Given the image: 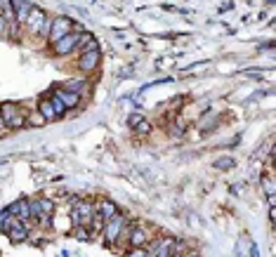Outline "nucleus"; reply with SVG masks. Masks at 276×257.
Instances as JSON below:
<instances>
[{"instance_id": "423d86ee", "label": "nucleus", "mask_w": 276, "mask_h": 257, "mask_svg": "<svg viewBox=\"0 0 276 257\" xmlns=\"http://www.w3.org/2000/svg\"><path fill=\"white\" fill-rule=\"evenodd\" d=\"M100 62H102L100 50H83L80 57H78V69L83 73H92V71H97Z\"/></svg>"}, {"instance_id": "4be33fe9", "label": "nucleus", "mask_w": 276, "mask_h": 257, "mask_svg": "<svg viewBox=\"0 0 276 257\" xmlns=\"http://www.w3.org/2000/svg\"><path fill=\"white\" fill-rule=\"evenodd\" d=\"M0 130H8V127H5V123H3V116H0Z\"/></svg>"}, {"instance_id": "f257e3e1", "label": "nucleus", "mask_w": 276, "mask_h": 257, "mask_svg": "<svg viewBox=\"0 0 276 257\" xmlns=\"http://www.w3.org/2000/svg\"><path fill=\"white\" fill-rule=\"evenodd\" d=\"M0 116H3V123H5V127H10V130H22V127H26V111H22L17 104H3L0 106Z\"/></svg>"}, {"instance_id": "412c9836", "label": "nucleus", "mask_w": 276, "mask_h": 257, "mask_svg": "<svg viewBox=\"0 0 276 257\" xmlns=\"http://www.w3.org/2000/svg\"><path fill=\"white\" fill-rule=\"evenodd\" d=\"M142 120H144V118L139 116V113H132V116L128 118V125H130V127H135V125H137V123H142Z\"/></svg>"}, {"instance_id": "f3484780", "label": "nucleus", "mask_w": 276, "mask_h": 257, "mask_svg": "<svg viewBox=\"0 0 276 257\" xmlns=\"http://www.w3.org/2000/svg\"><path fill=\"white\" fill-rule=\"evenodd\" d=\"M262 184H264V191H267L269 198H274V182L269 177H262Z\"/></svg>"}, {"instance_id": "f8f14e48", "label": "nucleus", "mask_w": 276, "mask_h": 257, "mask_svg": "<svg viewBox=\"0 0 276 257\" xmlns=\"http://www.w3.org/2000/svg\"><path fill=\"white\" fill-rule=\"evenodd\" d=\"M95 208H97V212L102 215V219H104V222H107V219H111L116 212H118V210H116V205L111 201H100Z\"/></svg>"}, {"instance_id": "dca6fc26", "label": "nucleus", "mask_w": 276, "mask_h": 257, "mask_svg": "<svg viewBox=\"0 0 276 257\" xmlns=\"http://www.w3.org/2000/svg\"><path fill=\"white\" fill-rule=\"evenodd\" d=\"M215 168H220V170H231V168H234V158H220V161H215Z\"/></svg>"}, {"instance_id": "9b49d317", "label": "nucleus", "mask_w": 276, "mask_h": 257, "mask_svg": "<svg viewBox=\"0 0 276 257\" xmlns=\"http://www.w3.org/2000/svg\"><path fill=\"white\" fill-rule=\"evenodd\" d=\"M38 111H40V116L45 118L47 123H52V120H59V118H57V111H54V106H52V101H50V97L40 99Z\"/></svg>"}, {"instance_id": "4468645a", "label": "nucleus", "mask_w": 276, "mask_h": 257, "mask_svg": "<svg viewBox=\"0 0 276 257\" xmlns=\"http://www.w3.org/2000/svg\"><path fill=\"white\" fill-rule=\"evenodd\" d=\"M38 208H40L43 215H52V212H54V203L47 201V198H43V201H38Z\"/></svg>"}, {"instance_id": "7ed1b4c3", "label": "nucleus", "mask_w": 276, "mask_h": 257, "mask_svg": "<svg viewBox=\"0 0 276 257\" xmlns=\"http://www.w3.org/2000/svg\"><path fill=\"white\" fill-rule=\"evenodd\" d=\"M73 31V22H71L69 17H52V24H50V33H47V40H50V45L61 40L66 33Z\"/></svg>"}, {"instance_id": "39448f33", "label": "nucleus", "mask_w": 276, "mask_h": 257, "mask_svg": "<svg viewBox=\"0 0 276 257\" xmlns=\"http://www.w3.org/2000/svg\"><path fill=\"white\" fill-rule=\"evenodd\" d=\"M78 38H80V33L78 31H71L66 33L61 40H57V43H52V52L57 57H64V55H71V52H76L78 47Z\"/></svg>"}, {"instance_id": "5701e85b", "label": "nucleus", "mask_w": 276, "mask_h": 257, "mask_svg": "<svg viewBox=\"0 0 276 257\" xmlns=\"http://www.w3.org/2000/svg\"><path fill=\"white\" fill-rule=\"evenodd\" d=\"M170 257H184V255H179V252H170Z\"/></svg>"}, {"instance_id": "6ab92c4d", "label": "nucleus", "mask_w": 276, "mask_h": 257, "mask_svg": "<svg viewBox=\"0 0 276 257\" xmlns=\"http://www.w3.org/2000/svg\"><path fill=\"white\" fill-rule=\"evenodd\" d=\"M125 257H149V255H146V248H130V252Z\"/></svg>"}, {"instance_id": "2eb2a0df", "label": "nucleus", "mask_w": 276, "mask_h": 257, "mask_svg": "<svg viewBox=\"0 0 276 257\" xmlns=\"http://www.w3.org/2000/svg\"><path fill=\"white\" fill-rule=\"evenodd\" d=\"M26 123H31V125H36V127H38V125H45L47 120L43 116H40V111H33V113H31L29 118H26Z\"/></svg>"}, {"instance_id": "9d476101", "label": "nucleus", "mask_w": 276, "mask_h": 257, "mask_svg": "<svg viewBox=\"0 0 276 257\" xmlns=\"http://www.w3.org/2000/svg\"><path fill=\"white\" fill-rule=\"evenodd\" d=\"M130 245L132 248H144L146 243H149V234H146V229H142V226H135L130 231Z\"/></svg>"}, {"instance_id": "20e7f679", "label": "nucleus", "mask_w": 276, "mask_h": 257, "mask_svg": "<svg viewBox=\"0 0 276 257\" xmlns=\"http://www.w3.org/2000/svg\"><path fill=\"white\" fill-rule=\"evenodd\" d=\"M123 226H125V217H123V215H118V212H116L111 219H107V222H104L102 231H104V238H107L109 245L118 241V236H121V231H123Z\"/></svg>"}, {"instance_id": "f03ea898", "label": "nucleus", "mask_w": 276, "mask_h": 257, "mask_svg": "<svg viewBox=\"0 0 276 257\" xmlns=\"http://www.w3.org/2000/svg\"><path fill=\"white\" fill-rule=\"evenodd\" d=\"M50 24H52V17H47L43 10L33 5V10H31V15L26 17L24 26H26L31 33H40V36H45L47 38V33H50Z\"/></svg>"}, {"instance_id": "ddd939ff", "label": "nucleus", "mask_w": 276, "mask_h": 257, "mask_svg": "<svg viewBox=\"0 0 276 257\" xmlns=\"http://www.w3.org/2000/svg\"><path fill=\"white\" fill-rule=\"evenodd\" d=\"M50 101H52V106H54V111H57V118H64L66 116V106H64V104H61L59 101V97H50Z\"/></svg>"}, {"instance_id": "a211bd4d", "label": "nucleus", "mask_w": 276, "mask_h": 257, "mask_svg": "<svg viewBox=\"0 0 276 257\" xmlns=\"http://www.w3.org/2000/svg\"><path fill=\"white\" fill-rule=\"evenodd\" d=\"M10 26H12V24L8 22V19H5V17L0 15V36H8V31H10Z\"/></svg>"}, {"instance_id": "aec40b11", "label": "nucleus", "mask_w": 276, "mask_h": 257, "mask_svg": "<svg viewBox=\"0 0 276 257\" xmlns=\"http://www.w3.org/2000/svg\"><path fill=\"white\" fill-rule=\"evenodd\" d=\"M135 130H137L139 135H146V133H149V130H151V125L146 123V120H142V123H137V125H135Z\"/></svg>"}, {"instance_id": "6e6552de", "label": "nucleus", "mask_w": 276, "mask_h": 257, "mask_svg": "<svg viewBox=\"0 0 276 257\" xmlns=\"http://www.w3.org/2000/svg\"><path fill=\"white\" fill-rule=\"evenodd\" d=\"M54 97H59V101L66 106V111L69 109H76L78 101H80V94L78 92H71V90H66V87H57L54 90Z\"/></svg>"}, {"instance_id": "1a4fd4ad", "label": "nucleus", "mask_w": 276, "mask_h": 257, "mask_svg": "<svg viewBox=\"0 0 276 257\" xmlns=\"http://www.w3.org/2000/svg\"><path fill=\"white\" fill-rule=\"evenodd\" d=\"M12 5H15V22L24 26L26 17H29L31 10H33V3H29V0H12Z\"/></svg>"}, {"instance_id": "0eeeda50", "label": "nucleus", "mask_w": 276, "mask_h": 257, "mask_svg": "<svg viewBox=\"0 0 276 257\" xmlns=\"http://www.w3.org/2000/svg\"><path fill=\"white\" fill-rule=\"evenodd\" d=\"M172 245H175L172 238H158V241H151V245H149V250H146V255L149 257H170Z\"/></svg>"}]
</instances>
